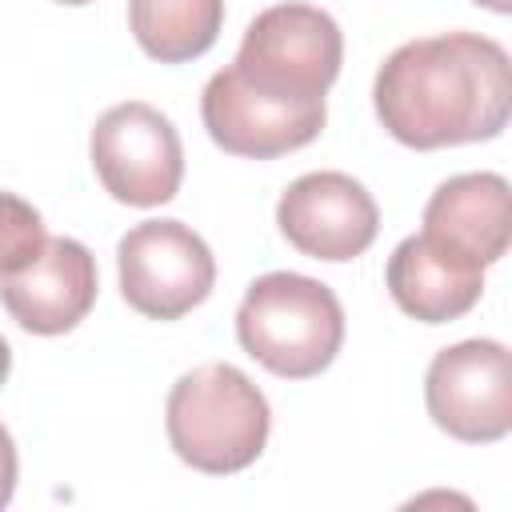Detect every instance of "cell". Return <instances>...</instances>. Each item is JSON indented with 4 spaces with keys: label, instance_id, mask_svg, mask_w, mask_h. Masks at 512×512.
<instances>
[{
    "label": "cell",
    "instance_id": "6",
    "mask_svg": "<svg viewBox=\"0 0 512 512\" xmlns=\"http://www.w3.org/2000/svg\"><path fill=\"white\" fill-rule=\"evenodd\" d=\"M116 280L132 312L180 320L216 288V256L184 220H140L116 244Z\"/></svg>",
    "mask_w": 512,
    "mask_h": 512
},
{
    "label": "cell",
    "instance_id": "14",
    "mask_svg": "<svg viewBox=\"0 0 512 512\" xmlns=\"http://www.w3.org/2000/svg\"><path fill=\"white\" fill-rule=\"evenodd\" d=\"M44 240H48V228H44L40 208L0 188V276H12L24 264H32Z\"/></svg>",
    "mask_w": 512,
    "mask_h": 512
},
{
    "label": "cell",
    "instance_id": "9",
    "mask_svg": "<svg viewBox=\"0 0 512 512\" xmlns=\"http://www.w3.org/2000/svg\"><path fill=\"white\" fill-rule=\"evenodd\" d=\"M200 120L212 144L240 160H276L324 132L328 104H292L244 84L232 64L220 68L200 96Z\"/></svg>",
    "mask_w": 512,
    "mask_h": 512
},
{
    "label": "cell",
    "instance_id": "5",
    "mask_svg": "<svg viewBox=\"0 0 512 512\" xmlns=\"http://www.w3.org/2000/svg\"><path fill=\"white\" fill-rule=\"evenodd\" d=\"M88 160L104 192L128 208H160L176 200L184 180L180 132L144 100H124L96 116Z\"/></svg>",
    "mask_w": 512,
    "mask_h": 512
},
{
    "label": "cell",
    "instance_id": "11",
    "mask_svg": "<svg viewBox=\"0 0 512 512\" xmlns=\"http://www.w3.org/2000/svg\"><path fill=\"white\" fill-rule=\"evenodd\" d=\"M384 288L392 304L420 324H448L468 316L484 296V268L468 256L416 232L404 236L384 268Z\"/></svg>",
    "mask_w": 512,
    "mask_h": 512
},
{
    "label": "cell",
    "instance_id": "17",
    "mask_svg": "<svg viewBox=\"0 0 512 512\" xmlns=\"http://www.w3.org/2000/svg\"><path fill=\"white\" fill-rule=\"evenodd\" d=\"M476 8H488V12H496V16H508L512 12V0H472Z\"/></svg>",
    "mask_w": 512,
    "mask_h": 512
},
{
    "label": "cell",
    "instance_id": "16",
    "mask_svg": "<svg viewBox=\"0 0 512 512\" xmlns=\"http://www.w3.org/2000/svg\"><path fill=\"white\" fill-rule=\"evenodd\" d=\"M8 372H12V348H8V340L0 336V388H4V380H8Z\"/></svg>",
    "mask_w": 512,
    "mask_h": 512
},
{
    "label": "cell",
    "instance_id": "3",
    "mask_svg": "<svg viewBox=\"0 0 512 512\" xmlns=\"http://www.w3.org/2000/svg\"><path fill=\"white\" fill-rule=\"evenodd\" d=\"M240 348L280 380H312L344 348V308L324 280L264 272L236 308Z\"/></svg>",
    "mask_w": 512,
    "mask_h": 512
},
{
    "label": "cell",
    "instance_id": "1",
    "mask_svg": "<svg viewBox=\"0 0 512 512\" xmlns=\"http://www.w3.org/2000/svg\"><path fill=\"white\" fill-rule=\"evenodd\" d=\"M380 128L416 152L496 140L512 116V60L480 32H440L400 44L372 80Z\"/></svg>",
    "mask_w": 512,
    "mask_h": 512
},
{
    "label": "cell",
    "instance_id": "15",
    "mask_svg": "<svg viewBox=\"0 0 512 512\" xmlns=\"http://www.w3.org/2000/svg\"><path fill=\"white\" fill-rule=\"evenodd\" d=\"M16 476H20L16 440H12V432L0 424V508H8V504H12V492H16Z\"/></svg>",
    "mask_w": 512,
    "mask_h": 512
},
{
    "label": "cell",
    "instance_id": "18",
    "mask_svg": "<svg viewBox=\"0 0 512 512\" xmlns=\"http://www.w3.org/2000/svg\"><path fill=\"white\" fill-rule=\"evenodd\" d=\"M56 4H68V8H80V4H92V0H56Z\"/></svg>",
    "mask_w": 512,
    "mask_h": 512
},
{
    "label": "cell",
    "instance_id": "2",
    "mask_svg": "<svg viewBox=\"0 0 512 512\" xmlns=\"http://www.w3.org/2000/svg\"><path fill=\"white\" fill-rule=\"evenodd\" d=\"M164 432L172 452L204 476H236L268 448V396L224 360L184 372L164 404Z\"/></svg>",
    "mask_w": 512,
    "mask_h": 512
},
{
    "label": "cell",
    "instance_id": "13",
    "mask_svg": "<svg viewBox=\"0 0 512 512\" xmlns=\"http://www.w3.org/2000/svg\"><path fill=\"white\" fill-rule=\"evenodd\" d=\"M224 28V0H128V32L160 64L200 60Z\"/></svg>",
    "mask_w": 512,
    "mask_h": 512
},
{
    "label": "cell",
    "instance_id": "4",
    "mask_svg": "<svg viewBox=\"0 0 512 512\" xmlns=\"http://www.w3.org/2000/svg\"><path fill=\"white\" fill-rule=\"evenodd\" d=\"M344 64V32L316 4H272L244 28L232 72L280 100L324 104Z\"/></svg>",
    "mask_w": 512,
    "mask_h": 512
},
{
    "label": "cell",
    "instance_id": "8",
    "mask_svg": "<svg viewBox=\"0 0 512 512\" xmlns=\"http://www.w3.org/2000/svg\"><path fill=\"white\" fill-rule=\"evenodd\" d=\"M280 236L312 260L348 264L364 256L380 232L372 192L348 172H304L276 200Z\"/></svg>",
    "mask_w": 512,
    "mask_h": 512
},
{
    "label": "cell",
    "instance_id": "7",
    "mask_svg": "<svg viewBox=\"0 0 512 512\" xmlns=\"http://www.w3.org/2000/svg\"><path fill=\"white\" fill-rule=\"evenodd\" d=\"M432 424L460 444H496L512 432V356L500 340H460L424 372Z\"/></svg>",
    "mask_w": 512,
    "mask_h": 512
},
{
    "label": "cell",
    "instance_id": "12",
    "mask_svg": "<svg viewBox=\"0 0 512 512\" xmlns=\"http://www.w3.org/2000/svg\"><path fill=\"white\" fill-rule=\"evenodd\" d=\"M424 236L488 268L508 252V180L500 172H460L448 176L424 204Z\"/></svg>",
    "mask_w": 512,
    "mask_h": 512
},
{
    "label": "cell",
    "instance_id": "10",
    "mask_svg": "<svg viewBox=\"0 0 512 512\" xmlns=\"http://www.w3.org/2000/svg\"><path fill=\"white\" fill-rule=\"evenodd\" d=\"M96 256L72 236H48L40 256L12 276H0L4 312L32 336L72 332L96 304Z\"/></svg>",
    "mask_w": 512,
    "mask_h": 512
}]
</instances>
